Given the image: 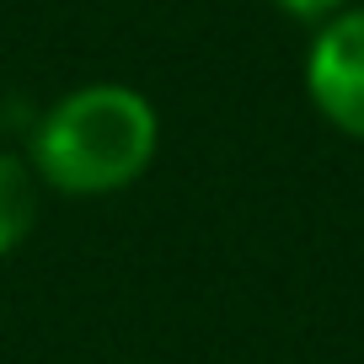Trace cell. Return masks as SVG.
Segmentation results:
<instances>
[{"label":"cell","mask_w":364,"mask_h":364,"mask_svg":"<svg viewBox=\"0 0 364 364\" xmlns=\"http://www.w3.org/2000/svg\"><path fill=\"white\" fill-rule=\"evenodd\" d=\"M161 150V118L145 91L91 80L70 91L33 129V171L65 198H107L134 188Z\"/></svg>","instance_id":"obj_1"},{"label":"cell","mask_w":364,"mask_h":364,"mask_svg":"<svg viewBox=\"0 0 364 364\" xmlns=\"http://www.w3.org/2000/svg\"><path fill=\"white\" fill-rule=\"evenodd\" d=\"M306 91L338 134L364 139V6L321 22L306 54Z\"/></svg>","instance_id":"obj_2"},{"label":"cell","mask_w":364,"mask_h":364,"mask_svg":"<svg viewBox=\"0 0 364 364\" xmlns=\"http://www.w3.org/2000/svg\"><path fill=\"white\" fill-rule=\"evenodd\" d=\"M43 209V182H38L33 161L0 150V257H11L38 225Z\"/></svg>","instance_id":"obj_3"},{"label":"cell","mask_w":364,"mask_h":364,"mask_svg":"<svg viewBox=\"0 0 364 364\" xmlns=\"http://www.w3.org/2000/svg\"><path fill=\"white\" fill-rule=\"evenodd\" d=\"M284 16H300V22H327V16H338L348 0H273Z\"/></svg>","instance_id":"obj_4"}]
</instances>
